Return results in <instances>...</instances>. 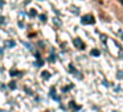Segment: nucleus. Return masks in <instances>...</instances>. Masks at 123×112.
Returning <instances> with one entry per match:
<instances>
[{"label":"nucleus","instance_id":"nucleus-1","mask_svg":"<svg viewBox=\"0 0 123 112\" xmlns=\"http://www.w3.org/2000/svg\"><path fill=\"white\" fill-rule=\"evenodd\" d=\"M81 22L83 25H87V24H94L95 22V19H94L91 15H85V16L81 17Z\"/></svg>","mask_w":123,"mask_h":112},{"label":"nucleus","instance_id":"nucleus-2","mask_svg":"<svg viewBox=\"0 0 123 112\" xmlns=\"http://www.w3.org/2000/svg\"><path fill=\"white\" fill-rule=\"evenodd\" d=\"M73 44H74V46L77 49H81V50H83V49H85V44H83L80 38H74V40H73Z\"/></svg>","mask_w":123,"mask_h":112},{"label":"nucleus","instance_id":"nucleus-3","mask_svg":"<svg viewBox=\"0 0 123 112\" xmlns=\"http://www.w3.org/2000/svg\"><path fill=\"white\" fill-rule=\"evenodd\" d=\"M41 78H43V79H49V78H50V74H49L48 71H43L41 73Z\"/></svg>","mask_w":123,"mask_h":112},{"label":"nucleus","instance_id":"nucleus-4","mask_svg":"<svg viewBox=\"0 0 123 112\" xmlns=\"http://www.w3.org/2000/svg\"><path fill=\"white\" fill-rule=\"evenodd\" d=\"M99 50H97V49H93V50H91V56H94V57H98L99 56Z\"/></svg>","mask_w":123,"mask_h":112},{"label":"nucleus","instance_id":"nucleus-5","mask_svg":"<svg viewBox=\"0 0 123 112\" xmlns=\"http://www.w3.org/2000/svg\"><path fill=\"white\" fill-rule=\"evenodd\" d=\"M36 15H37V11H36V9H31L29 11V16L31 17H35Z\"/></svg>","mask_w":123,"mask_h":112},{"label":"nucleus","instance_id":"nucleus-6","mask_svg":"<svg viewBox=\"0 0 123 112\" xmlns=\"http://www.w3.org/2000/svg\"><path fill=\"white\" fill-rule=\"evenodd\" d=\"M6 45H7V46H9V48H12V46H15L16 44H15V41H7Z\"/></svg>","mask_w":123,"mask_h":112},{"label":"nucleus","instance_id":"nucleus-7","mask_svg":"<svg viewBox=\"0 0 123 112\" xmlns=\"http://www.w3.org/2000/svg\"><path fill=\"white\" fill-rule=\"evenodd\" d=\"M40 21H43V22L46 21V15H40Z\"/></svg>","mask_w":123,"mask_h":112},{"label":"nucleus","instance_id":"nucleus-8","mask_svg":"<svg viewBox=\"0 0 123 112\" xmlns=\"http://www.w3.org/2000/svg\"><path fill=\"white\" fill-rule=\"evenodd\" d=\"M9 87H11L12 90H13V88H16V82H15V80H12V82L9 83Z\"/></svg>","mask_w":123,"mask_h":112},{"label":"nucleus","instance_id":"nucleus-9","mask_svg":"<svg viewBox=\"0 0 123 112\" xmlns=\"http://www.w3.org/2000/svg\"><path fill=\"white\" fill-rule=\"evenodd\" d=\"M117 77L119 78V79H123V71H118L117 73Z\"/></svg>","mask_w":123,"mask_h":112},{"label":"nucleus","instance_id":"nucleus-10","mask_svg":"<svg viewBox=\"0 0 123 112\" xmlns=\"http://www.w3.org/2000/svg\"><path fill=\"white\" fill-rule=\"evenodd\" d=\"M69 71L73 73V74H75V70H74V66H73V65H70V66H69Z\"/></svg>","mask_w":123,"mask_h":112},{"label":"nucleus","instance_id":"nucleus-11","mask_svg":"<svg viewBox=\"0 0 123 112\" xmlns=\"http://www.w3.org/2000/svg\"><path fill=\"white\" fill-rule=\"evenodd\" d=\"M56 61V56H53V54H52L50 57H49V62H54Z\"/></svg>","mask_w":123,"mask_h":112},{"label":"nucleus","instance_id":"nucleus-12","mask_svg":"<svg viewBox=\"0 0 123 112\" xmlns=\"http://www.w3.org/2000/svg\"><path fill=\"white\" fill-rule=\"evenodd\" d=\"M53 21H54V22H56V24H57V25H61V21H60V20H58V19H56V17H54V19H53Z\"/></svg>","mask_w":123,"mask_h":112},{"label":"nucleus","instance_id":"nucleus-13","mask_svg":"<svg viewBox=\"0 0 123 112\" xmlns=\"http://www.w3.org/2000/svg\"><path fill=\"white\" fill-rule=\"evenodd\" d=\"M43 63H44L43 61H37V62H36V66H41V65H43Z\"/></svg>","mask_w":123,"mask_h":112},{"label":"nucleus","instance_id":"nucleus-14","mask_svg":"<svg viewBox=\"0 0 123 112\" xmlns=\"http://www.w3.org/2000/svg\"><path fill=\"white\" fill-rule=\"evenodd\" d=\"M20 73L19 71H11V75H19Z\"/></svg>","mask_w":123,"mask_h":112},{"label":"nucleus","instance_id":"nucleus-15","mask_svg":"<svg viewBox=\"0 0 123 112\" xmlns=\"http://www.w3.org/2000/svg\"><path fill=\"white\" fill-rule=\"evenodd\" d=\"M0 24H4V17L3 16L0 17Z\"/></svg>","mask_w":123,"mask_h":112},{"label":"nucleus","instance_id":"nucleus-16","mask_svg":"<svg viewBox=\"0 0 123 112\" xmlns=\"http://www.w3.org/2000/svg\"><path fill=\"white\" fill-rule=\"evenodd\" d=\"M122 38H123V33H122Z\"/></svg>","mask_w":123,"mask_h":112},{"label":"nucleus","instance_id":"nucleus-17","mask_svg":"<svg viewBox=\"0 0 123 112\" xmlns=\"http://www.w3.org/2000/svg\"><path fill=\"white\" fill-rule=\"evenodd\" d=\"M120 1H122V3H123V0H120Z\"/></svg>","mask_w":123,"mask_h":112},{"label":"nucleus","instance_id":"nucleus-18","mask_svg":"<svg viewBox=\"0 0 123 112\" xmlns=\"http://www.w3.org/2000/svg\"><path fill=\"white\" fill-rule=\"evenodd\" d=\"M114 112H118V111H114Z\"/></svg>","mask_w":123,"mask_h":112}]
</instances>
